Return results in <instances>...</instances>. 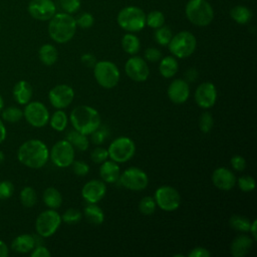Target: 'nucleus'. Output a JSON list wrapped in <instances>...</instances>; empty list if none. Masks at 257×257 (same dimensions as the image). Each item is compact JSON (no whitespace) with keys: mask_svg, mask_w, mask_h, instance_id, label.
Returning <instances> with one entry per match:
<instances>
[{"mask_svg":"<svg viewBox=\"0 0 257 257\" xmlns=\"http://www.w3.org/2000/svg\"><path fill=\"white\" fill-rule=\"evenodd\" d=\"M42 199L49 209H57L62 204V196L60 192L53 187H49L44 190Z\"/></svg>","mask_w":257,"mask_h":257,"instance_id":"nucleus-27","label":"nucleus"},{"mask_svg":"<svg viewBox=\"0 0 257 257\" xmlns=\"http://www.w3.org/2000/svg\"><path fill=\"white\" fill-rule=\"evenodd\" d=\"M4 108V99H3V97H2V95L0 94V112H1V110Z\"/></svg>","mask_w":257,"mask_h":257,"instance_id":"nucleus-57","label":"nucleus"},{"mask_svg":"<svg viewBox=\"0 0 257 257\" xmlns=\"http://www.w3.org/2000/svg\"><path fill=\"white\" fill-rule=\"evenodd\" d=\"M238 187L243 192H251L255 188V180L251 176H242L237 180Z\"/></svg>","mask_w":257,"mask_h":257,"instance_id":"nucleus-42","label":"nucleus"},{"mask_svg":"<svg viewBox=\"0 0 257 257\" xmlns=\"http://www.w3.org/2000/svg\"><path fill=\"white\" fill-rule=\"evenodd\" d=\"M117 24L127 32H139L146 26V14L137 6L122 8L116 17Z\"/></svg>","mask_w":257,"mask_h":257,"instance_id":"nucleus-5","label":"nucleus"},{"mask_svg":"<svg viewBox=\"0 0 257 257\" xmlns=\"http://www.w3.org/2000/svg\"><path fill=\"white\" fill-rule=\"evenodd\" d=\"M1 117L7 122H18L23 117V110L17 106H8L1 110Z\"/></svg>","mask_w":257,"mask_h":257,"instance_id":"nucleus-34","label":"nucleus"},{"mask_svg":"<svg viewBox=\"0 0 257 257\" xmlns=\"http://www.w3.org/2000/svg\"><path fill=\"white\" fill-rule=\"evenodd\" d=\"M61 224V216L54 210L49 209L41 212L35 221V229L41 237L52 236Z\"/></svg>","mask_w":257,"mask_h":257,"instance_id":"nucleus-9","label":"nucleus"},{"mask_svg":"<svg viewBox=\"0 0 257 257\" xmlns=\"http://www.w3.org/2000/svg\"><path fill=\"white\" fill-rule=\"evenodd\" d=\"M13 97L15 101L19 104H27L33 94L32 86L26 80H19L15 83L12 90Z\"/></svg>","mask_w":257,"mask_h":257,"instance_id":"nucleus-22","label":"nucleus"},{"mask_svg":"<svg viewBox=\"0 0 257 257\" xmlns=\"http://www.w3.org/2000/svg\"><path fill=\"white\" fill-rule=\"evenodd\" d=\"M72 171L75 175L77 176H80V177H83L85 175L88 174L89 172V166L85 163V162H82V161H73L72 164Z\"/></svg>","mask_w":257,"mask_h":257,"instance_id":"nucleus-46","label":"nucleus"},{"mask_svg":"<svg viewBox=\"0 0 257 257\" xmlns=\"http://www.w3.org/2000/svg\"><path fill=\"white\" fill-rule=\"evenodd\" d=\"M106 186L103 181L90 180L81 189L83 199L89 204H96L105 196Z\"/></svg>","mask_w":257,"mask_h":257,"instance_id":"nucleus-18","label":"nucleus"},{"mask_svg":"<svg viewBox=\"0 0 257 257\" xmlns=\"http://www.w3.org/2000/svg\"><path fill=\"white\" fill-rule=\"evenodd\" d=\"M162 57V52L156 47H149L145 51V58L151 62H156Z\"/></svg>","mask_w":257,"mask_h":257,"instance_id":"nucleus-47","label":"nucleus"},{"mask_svg":"<svg viewBox=\"0 0 257 257\" xmlns=\"http://www.w3.org/2000/svg\"><path fill=\"white\" fill-rule=\"evenodd\" d=\"M26 121L34 127H42L49 121L47 107L40 101H29L23 110Z\"/></svg>","mask_w":257,"mask_h":257,"instance_id":"nucleus-13","label":"nucleus"},{"mask_svg":"<svg viewBox=\"0 0 257 257\" xmlns=\"http://www.w3.org/2000/svg\"><path fill=\"white\" fill-rule=\"evenodd\" d=\"M67 115L62 110H56L53 112L51 117H49V122L51 127L56 132H62L67 125Z\"/></svg>","mask_w":257,"mask_h":257,"instance_id":"nucleus-33","label":"nucleus"},{"mask_svg":"<svg viewBox=\"0 0 257 257\" xmlns=\"http://www.w3.org/2000/svg\"><path fill=\"white\" fill-rule=\"evenodd\" d=\"M40 61L47 66L53 65L58 58V51L52 44H43L38 51Z\"/></svg>","mask_w":257,"mask_h":257,"instance_id":"nucleus-25","label":"nucleus"},{"mask_svg":"<svg viewBox=\"0 0 257 257\" xmlns=\"http://www.w3.org/2000/svg\"><path fill=\"white\" fill-rule=\"evenodd\" d=\"M157 204L155 202V199L150 196H146L141 199L139 203V210L144 215H152L156 211Z\"/></svg>","mask_w":257,"mask_h":257,"instance_id":"nucleus-38","label":"nucleus"},{"mask_svg":"<svg viewBox=\"0 0 257 257\" xmlns=\"http://www.w3.org/2000/svg\"><path fill=\"white\" fill-rule=\"evenodd\" d=\"M99 175L104 183H115L120 175V170L117 163L111 161H104L99 168Z\"/></svg>","mask_w":257,"mask_h":257,"instance_id":"nucleus-23","label":"nucleus"},{"mask_svg":"<svg viewBox=\"0 0 257 257\" xmlns=\"http://www.w3.org/2000/svg\"><path fill=\"white\" fill-rule=\"evenodd\" d=\"M189 257H210L211 256V253L208 249H206L205 247H201V246H198V247H195L194 249H192L189 254H188Z\"/></svg>","mask_w":257,"mask_h":257,"instance_id":"nucleus-49","label":"nucleus"},{"mask_svg":"<svg viewBox=\"0 0 257 257\" xmlns=\"http://www.w3.org/2000/svg\"><path fill=\"white\" fill-rule=\"evenodd\" d=\"M35 238L30 234H21L15 237L11 243V248L17 253H28L35 247Z\"/></svg>","mask_w":257,"mask_h":257,"instance_id":"nucleus-24","label":"nucleus"},{"mask_svg":"<svg viewBox=\"0 0 257 257\" xmlns=\"http://www.w3.org/2000/svg\"><path fill=\"white\" fill-rule=\"evenodd\" d=\"M231 18L238 24H247L252 18L251 10L243 5H237L230 10Z\"/></svg>","mask_w":257,"mask_h":257,"instance_id":"nucleus-29","label":"nucleus"},{"mask_svg":"<svg viewBox=\"0 0 257 257\" xmlns=\"http://www.w3.org/2000/svg\"><path fill=\"white\" fill-rule=\"evenodd\" d=\"M212 182L214 186L218 189L223 191H229L235 186L236 177L231 170L220 167L214 170L212 174Z\"/></svg>","mask_w":257,"mask_h":257,"instance_id":"nucleus-20","label":"nucleus"},{"mask_svg":"<svg viewBox=\"0 0 257 257\" xmlns=\"http://www.w3.org/2000/svg\"><path fill=\"white\" fill-rule=\"evenodd\" d=\"M69 118L73 128L84 135H91L100 126V115L98 111L88 105L74 107Z\"/></svg>","mask_w":257,"mask_h":257,"instance_id":"nucleus-3","label":"nucleus"},{"mask_svg":"<svg viewBox=\"0 0 257 257\" xmlns=\"http://www.w3.org/2000/svg\"><path fill=\"white\" fill-rule=\"evenodd\" d=\"M60 6L65 13L72 14L79 10L80 0H59Z\"/></svg>","mask_w":257,"mask_h":257,"instance_id":"nucleus-43","label":"nucleus"},{"mask_svg":"<svg viewBox=\"0 0 257 257\" xmlns=\"http://www.w3.org/2000/svg\"><path fill=\"white\" fill-rule=\"evenodd\" d=\"M231 166L236 171H243L246 168V160L239 155L233 156L231 158Z\"/></svg>","mask_w":257,"mask_h":257,"instance_id":"nucleus-48","label":"nucleus"},{"mask_svg":"<svg viewBox=\"0 0 257 257\" xmlns=\"http://www.w3.org/2000/svg\"><path fill=\"white\" fill-rule=\"evenodd\" d=\"M229 225L236 231L247 233L249 232L251 221L245 216L242 215H233L229 219Z\"/></svg>","mask_w":257,"mask_h":257,"instance_id":"nucleus-32","label":"nucleus"},{"mask_svg":"<svg viewBox=\"0 0 257 257\" xmlns=\"http://www.w3.org/2000/svg\"><path fill=\"white\" fill-rule=\"evenodd\" d=\"M198 78V70L196 68H189L186 73H185V80L187 82H193L196 81V79Z\"/></svg>","mask_w":257,"mask_h":257,"instance_id":"nucleus-53","label":"nucleus"},{"mask_svg":"<svg viewBox=\"0 0 257 257\" xmlns=\"http://www.w3.org/2000/svg\"><path fill=\"white\" fill-rule=\"evenodd\" d=\"M81 220V213L77 209L69 208L61 216V221L67 224H75Z\"/></svg>","mask_w":257,"mask_h":257,"instance_id":"nucleus-40","label":"nucleus"},{"mask_svg":"<svg viewBox=\"0 0 257 257\" xmlns=\"http://www.w3.org/2000/svg\"><path fill=\"white\" fill-rule=\"evenodd\" d=\"M8 254L9 250L7 245L2 240H0V257H7Z\"/></svg>","mask_w":257,"mask_h":257,"instance_id":"nucleus-54","label":"nucleus"},{"mask_svg":"<svg viewBox=\"0 0 257 257\" xmlns=\"http://www.w3.org/2000/svg\"><path fill=\"white\" fill-rule=\"evenodd\" d=\"M173 34H172V31L169 27L167 26H161L159 28L156 29V32H155V39L156 41L162 45V46H166L169 44L171 38H172Z\"/></svg>","mask_w":257,"mask_h":257,"instance_id":"nucleus-37","label":"nucleus"},{"mask_svg":"<svg viewBox=\"0 0 257 257\" xmlns=\"http://www.w3.org/2000/svg\"><path fill=\"white\" fill-rule=\"evenodd\" d=\"M91 140H92V142H93V144H95V145H101L103 142H104V140H105V138H106V136H107V133H106V131L105 130H96V131H94L92 134H91Z\"/></svg>","mask_w":257,"mask_h":257,"instance_id":"nucleus-50","label":"nucleus"},{"mask_svg":"<svg viewBox=\"0 0 257 257\" xmlns=\"http://www.w3.org/2000/svg\"><path fill=\"white\" fill-rule=\"evenodd\" d=\"M93 75L96 82L107 89L114 87L120 76L117 66L108 60L97 61L93 66Z\"/></svg>","mask_w":257,"mask_h":257,"instance_id":"nucleus-7","label":"nucleus"},{"mask_svg":"<svg viewBox=\"0 0 257 257\" xmlns=\"http://www.w3.org/2000/svg\"><path fill=\"white\" fill-rule=\"evenodd\" d=\"M213 125H214V119H213L212 114L207 111L203 112L199 119V127H200L201 132L207 134L212 130Z\"/></svg>","mask_w":257,"mask_h":257,"instance_id":"nucleus-39","label":"nucleus"},{"mask_svg":"<svg viewBox=\"0 0 257 257\" xmlns=\"http://www.w3.org/2000/svg\"><path fill=\"white\" fill-rule=\"evenodd\" d=\"M124 71L132 80L137 82L146 81L150 75V69L147 62L140 56L128 58L124 64Z\"/></svg>","mask_w":257,"mask_h":257,"instance_id":"nucleus-15","label":"nucleus"},{"mask_svg":"<svg viewBox=\"0 0 257 257\" xmlns=\"http://www.w3.org/2000/svg\"><path fill=\"white\" fill-rule=\"evenodd\" d=\"M155 202L159 208L166 212H173L180 207L181 196L171 186H162L155 192Z\"/></svg>","mask_w":257,"mask_h":257,"instance_id":"nucleus-11","label":"nucleus"},{"mask_svg":"<svg viewBox=\"0 0 257 257\" xmlns=\"http://www.w3.org/2000/svg\"><path fill=\"white\" fill-rule=\"evenodd\" d=\"M6 139V127L3 120L0 118V144Z\"/></svg>","mask_w":257,"mask_h":257,"instance_id":"nucleus-55","label":"nucleus"},{"mask_svg":"<svg viewBox=\"0 0 257 257\" xmlns=\"http://www.w3.org/2000/svg\"><path fill=\"white\" fill-rule=\"evenodd\" d=\"M195 100L198 106L202 108L212 107L217 100V90L212 82L201 83L195 91Z\"/></svg>","mask_w":257,"mask_h":257,"instance_id":"nucleus-17","label":"nucleus"},{"mask_svg":"<svg viewBox=\"0 0 257 257\" xmlns=\"http://www.w3.org/2000/svg\"><path fill=\"white\" fill-rule=\"evenodd\" d=\"M74 98V91L67 84H58L52 87L48 93L49 102L53 107L62 109L67 107Z\"/></svg>","mask_w":257,"mask_h":257,"instance_id":"nucleus-14","label":"nucleus"},{"mask_svg":"<svg viewBox=\"0 0 257 257\" xmlns=\"http://www.w3.org/2000/svg\"><path fill=\"white\" fill-rule=\"evenodd\" d=\"M178 69H179V65H178V61H177L176 57L165 56L164 58L161 59V62L159 65V70H160V73L164 77H166V78L173 77L177 73Z\"/></svg>","mask_w":257,"mask_h":257,"instance_id":"nucleus-26","label":"nucleus"},{"mask_svg":"<svg viewBox=\"0 0 257 257\" xmlns=\"http://www.w3.org/2000/svg\"><path fill=\"white\" fill-rule=\"evenodd\" d=\"M256 227H257V221L256 220H253L251 222V225H250V229H249V232L251 233L252 235V238L254 239V241L257 239V234H256Z\"/></svg>","mask_w":257,"mask_h":257,"instance_id":"nucleus-56","label":"nucleus"},{"mask_svg":"<svg viewBox=\"0 0 257 257\" xmlns=\"http://www.w3.org/2000/svg\"><path fill=\"white\" fill-rule=\"evenodd\" d=\"M136 152V145L127 137H119L112 141L107 149L108 157L115 163H125L131 160Z\"/></svg>","mask_w":257,"mask_h":257,"instance_id":"nucleus-8","label":"nucleus"},{"mask_svg":"<svg viewBox=\"0 0 257 257\" xmlns=\"http://www.w3.org/2000/svg\"><path fill=\"white\" fill-rule=\"evenodd\" d=\"M75 18L71 14L55 13L48 23V34L57 43H66L72 39L76 31Z\"/></svg>","mask_w":257,"mask_h":257,"instance_id":"nucleus-2","label":"nucleus"},{"mask_svg":"<svg viewBox=\"0 0 257 257\" xmlns=\"http://www.w3.org/2000/svg\"><path fill=\"white\" fill-rule=\"evenodd\" d=\"M90 158H91V161H92L93 163L101 164L102 162H104V161L108 158L107 150L104 149V148H101V147H97V148H95V149L91 152Z\"/></svg>","mask_w":257,"mask_h":257,"instance_id":"nucleus-44","label":"nucleus"},{"mask_svg":"<svg viewBox=\"0 0 257 257\" xmlns=\"http://www.w3.org/2000/svg\"><path fill=\"white\" fill-rule=\"evenodd\" d=\"M20 202L25 208H31L36 204L37 195L32 187H24L20 192Z\"/></svg>","mask_w":257,"mask_h":257,"instance_id":"nucleus-35","label":"nucleus"},{"mask_svg":"<svg viewBox=\"0 0 257 257\" xmlns=\"http://www.w3.org/2000/svg\"><path fill=\"white\" fill-rule=\"evenodd\" d=\"M188 20L196 26H208L214 19V10L207 0H189L185 7Z\"/></svg>","mask_w":257,"mask_h":257,"instance_id":"nucleus-4","label":"nucleus"},{"mask_svg":"<svg viewBox=\"0 0 257 257\" xmlns=\"http://www.w3.org/2000/svg\"><path fill=\"white\" fill-rule=\"evenodd\" d=\"M14 186L10 181H1L0 182V199L5 200L10 198L13 195Z\"/></svg>","mask_w":257,"mask_h":257,"instance_id":"nucleus-45","label":"nucleus"},{"mask_svg":"<svg viewBox=\"0 0 257 257\" xmlns=\"http://www.w3.org/2000/svg\"><path fill=\"white\" fill-rule=\"evenodd\" d=\"M165 23V16L161 11L154 10L151 11L148 15H146V25L151 28L157 29L163 26Z\"/></svg>","mask_w":257,"mask_h":257,"instance_id":"nucleus-36","label":"nucleus"},{"mask_svg":"<svg viewBox=\"0 0 257 257\" xmlns=\"http://www.w3.org/2000/svg\"><path fill=\"white\" fill-rule=\"evenodd\" d=\"M4 159H5V157H4V154H3V152L0 150V165L4 162Z\"/></svg>","mask_w":257,"mask_h":257,"instance_id":"nucleus-58","label":"nucleus"},{"mask_svg":"<svg viewBox=\"0 0 257 257\" xmlns=\"http://www.w3.org/2000/svg\"><path fill=\"white\" fill-rule=\"evenodd\" d=\"M168 96L171 101L176 104L186 102L190 96V87L188 82L182 78L173 80L168 87Z\"/></svg>","mask_w":257,"mask_h":257,"instance_id":"nucleus-19","label":"nucleus"},{"mask_svg":"<svg viewBox=\"0 0 257 257\" xmlns=\"http://www.w3.org/2000/svg\"><path fill=\"white\" fill-rule=\"evenodd\" d=\"M0 30H1V26H0Z\"/></svg>","mask_w":257,"mask_h":257,"instance_id":"nucleus-59","label":"nucleus"},{"mask_svg":"<svg viewBox=\"0 0 257 257\" xmlns=\"http://www.w3.org/2000/svg\"><path fill=\"white\" fill-rule=\"evenodd\" d=\"M49 151L46 145L40 140H28L18 149V161L31 169H40L48 161Z\"/></svg>","mask_w":257,"mask_h":257,"instance_id":"nucleus-1","label":"nucleus"},{"mask_svg":"<svg viewBox=\"0 0 257 257\" xmlns=\"http://www.w3.org/2000/svg\"><path fill=\"white\" fill-rule=\"evenodd\" d=\"M49 256H51V253L46 247L42 245L36 246L31 250V257H49Z\"/></svg>","mask_w":257,"mask_h":257,"instance_id":"nucleus-51","label":"nucleus"},{"mask_svg":"<svg viewBox=\"0 0 257 257\" xmlns=\"http://www.w3.org/2000/svg\"><path fill=\"white\" fill-rule=\"evenodd\" d=\"M118 181L122 187L132 191H142L149 184L148 175L140 168L132 167L119 175Z\"/></svg>","mask_w":257,"mask_h":257,"instance_id":"nucleus-12","label":"nucleus"},{"mask_svg":"<svg viewBox=\"0 0 257 257\" xmlns=\"http://www.w3.org/2000/svg\"><path fill=\"white\" fill-rule=\"evenodd\" d=\"M81 62L86 66V67H93L94 64L96 63V59L93 54L91 53H84L81 56Z\"/></svg>","mask_w":257,"mask_h":257,"instance_id":"nucleus-52","label":"nucleus"},{"mask_svg":"<svg viewBox=\"0 0 257 257\" xmlns=\"http://www.w3.org/2000/svg\"><path fill=\"white\" fill-rule=\"evenodd\" d=\"M66 140L72 145L73 148H76L78 151H86L88 149V139L86 138V135L81 134L77 131H70L67 136Z\"/></svg>","mask_w":257,"mask_h":257,"instance_id":"nucleus-30","label":"nucleus"},{"mask_svg":"<svg viewBox=\"0 0 257 257\" xmlns=\"http://www.w3.org/2000/svg\"><path fill=\"white\" fill-rule=\"evenodd\" d=\"M254 239L248 235L242 234L237 236L230 245V252L234 257H243L251 249Z\"/></svg>","mask_w":257,"mask_h":257,"instance_id":"nucleus-21","label":"nucleus"},{"mask_svg":"<svg viewBox=\"0 0 257 257\" xmlns=\"http://www.w3.org/2000/svg\"><path fill=\"white\" fill-rule=\"evenodd\" d=\"M121 47L127 54H137L141 48L140 39L133 33H126L121 38Z\"/></svg>","mask_w":257,"mask_h":257,"instance_id":"nucleus-31","label":"nucleus"},{"mask_svg":"<svg viewBox=\"0 0 257 257\" xmlns=\"http://www.w3.org/2000/svg\"><path fill=\"white\" fill-rule=\"evenodd\" d=\"M27 11L36 20L47 21L56 13V6L52 0H31Z\"/></svg>","mask_w":257,"mask_h":257,"instance_id":"nucleus-16","label":"nucleus"},{"mask_svg":"<svg viewBox=\"0 0 257 257\" xmlns=\"http://www.w3.org/2000/svg\"><path fill=\"white\" fill-rule=\"evenodd\" d=\"M170 52L177 58H185L193 54L197 46V40L193 33L189 31H180L172 36L169 44Z\"/></svg>","mask_w":257,"mask_h":257,"instance_id":"nucleus-6","label":"nucleus"},{"mask_svg":"<svg viewBox=\"0 0 257 257\" xmlns=\"http://www.w3.org/2000/svg\"><path fill=\"white\" fill-rule=\"evenodd\" d=\"M86 220L93 225H100L104 221V213L96 204H89L83 211Z\"/></svg>","mask_w":257,"mask_h":257,"instance_id":"nucleus-28","label":"nucleus"},{"mask_svg":"<svg viewBox=\"0 0 257 257\" xmlns=\"http://www.w3.org/2000/svg\"><path fill=\"white\" fill-rule=\"evenodd\" d=\"M75 22H76V26H79L82 29H87L93 25L94 18L92 14L88 12H83L77 16V18L75 19Z\"/></svg>","mask_w":257,"mask_h":257,"instance_id":"nucleus-41","label":"nucleus"},{"mask_svg":"<svg viewBox=\"0 0 257 257\" xmlns=\"http://www.w3.org/2000/svg\"><path fill=\"white\" fill-rule=\"evenodd\" d=\"M49 158L59 168L69 167L74 161V148L67 140L58 141L51 148Z\"/></svg>","mask_w":257,"mask_h":257,"instance_id":"nucleus-10","label":"nucleus"}]
</instances>
